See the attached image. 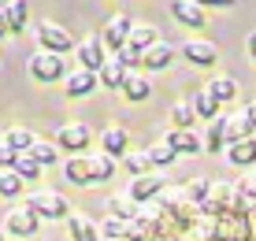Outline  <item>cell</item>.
<instances>
[{
  "label": "cell",
  "instance_id": "obj_1",
  "mask_svg": "<svg viewBox=\"0 0 256 241\" xmlns=\"http://www.w3.org/2000/svg\"><path fill=\"white\" fill-rule=\"evenodd\" d=\"M26 208H30L38 219H67V216H70L67 197H64V193H52V190L26 193Z\"/></svg>",
  "mask_w": 256,
  "mask_h": 241
},
{
  "label": "cell",
  "instance_id": "obj_2",
  "mask_svg": "<svg viewBox=\"0 0 256 241\" xmlns=\"http://www.w3.org/2000/svg\"><path fill=\"white\" fill-rule=\"evenodd\" d=\"M52 145L60 148V152H67V156H82L86 148L93 145V134L86 122H64V126L56 130V141Z\"/></svg>",
  "mask_w": 256,
  "mask_h": 241
},
{
  "label": "cell",
  "instance_id": "obj_3",
  "mask_svg": "<svg viewBox=\"0 0 256 241\" xmlns=\"http://www.w3.org/2000/svg\"><path fill=\"white\" fill-rule=\"evenodd\" d=\"M167 190V178L160 171H148V174H138L134 182L126 186V197L134 204H148V200H160Z\"/></svg>",
  "mask_w": 256,
  "mask_h": 241
},
{
  "label": "cell",
  "instance_id": "obj_4",
  "mask_svg": "<svg viewBox=\"0 0 256 241\" xmlns=\"http://www.w3.org/2000/svg\"><path fill=\"white\" fill-rule=\"evenodd\" d=\"M26 67H30V78H38V82H60V78H64V56H60V52L41 48L38 56L26 60Z\"/></svg>",
  "mask_w": 256,
  "mask_h": 241
},
{
  "label": "cell",
  "instance_id": "obj_5",
  "mask_svg": "<svg viewBox=\"0 0 256 241\" xmlns=\"http://www.w3.org/2000/svg\"><path fill=\"white\" fill-rule=\"evenodd\" d=\"M4 230L12 238H22V241H30V238H38V230H41V219L34 216L26 204H19V208H12L8 212V219H4Z\"/></svg>",
  "mask_w": 256,
  "mask_h": 241
},
{
  "label": "cell",
  "instance_id": "obj_6",
  "mask_svg": "<svg viewBox=\"0 0 256 241\" xmlns=\"http://www.w3.org/2000/svg\"><path fill=\"white\" fill-rule=\"evenodd\" d=\"M38 41H41V48H45V52H60V56L74 48V38H70L60 22H52V19H41L38 22Z\"/></svg>",
  "mask_w": 256,
  "mask_h": 241
},
{
  "label": "cell",
  "instance_id": "obj_7",
  "mask_svg": "<svg viewBox=\"0 0 256 241\" xmlns=\"http://www.w3.org/2000/svg\"><path fill=\"white\" fill-rule=\"evenodd\" d=\"M78 48V67H86V70H100L104 64H108V48H104V41L100 38H86L82 44H74Z\"/></svg>",
  "mask_w": 256,
  "mask_h": 241
},
{
  "label": "cell",
  "instance_id": "obj_8",
  "mask_svg": "<svg viewBox=\"0 0 256 241\" xmlns=\"http://www.w3.org/2000/svg\"><path fill=\"white\" fill-rule=\"evenodd\" d=\"M96 86H100V82H96V74H93V70H86V67L70 70V74L64 78V93L74 96V100H82V96H93Z\"/></svg>",
  "mask_w": 256,
  "mask_h": 241
},
{
  "label": "cell",
  "instance_id": "obj_9",
  "mask_svg": "<svg viewBox=\"0 0 256 241\" xmlns=\"http://www.w3.org/2000/svg\"><path fill=\"white\" fill-rule=\"evenodd\" d=\"M182 56L190 60L193 67H212L219 60V48L212 41H200V38H190L186 44H182Z\"/></svg>",
  "mask_w": 256,
  "mask_h": 241
},
{
  "label": "cell",
  "instance_id": "obj_10",
  "mask_svg": "<svg viewBox=\"0 0 256 241\" xmlns=\"http://www.w3.org/2000/svg\"><path fill=\"white\" fill-rule=\"evenodd\" d=\"M130 22L126 15H112L108 19V26H104V34H100V41H104V48H112V52H119L122 44H126V38H130Z\"/></svg>",
  "mask_w": 256,
  "mask_h": 241
},
{
  "label": "cell",
  "instance_id": "obj_11",
  "mask_svg": "<svg viewBox=\"0 0 256 241\" xmlns=\"http://www.w3.org/2000/svg\"><path fill=\"white\" fill-rule=\"evenodd\" d=\"M64 178H67V186H78V190L93 186L90 156H67V160H64Z\"/></svg>",
  "mask_w": 256,
  "mask_h": 241
},
{
  "label": "cell",
  "instance_id": "obj_12",
  "mask_svg": "<svg viewBox=\"0 0 256 241\" xmlns=\"http://www.w3.org/2000/svg\"><path fill=\"white\" fill-rule=\"evenodd\" d=\"M171 19L190 26V30H200L204 26V12H200L197 0H171Z\"/></svg>",
  "mask_w": 256,
  "mask_h": 241
},
{
  "label": "cell",
  "instance_id": "obj_13",
  "mask_svg": "<svg viewBox=\"0 0 256 241\" xmlns=\"http://www.w3.org/2000/svg\"><path fill=\"white\" fill-rule=\"evenodd\" d=\"M100 152H108L112 160H122L130 152V134L122 130V126H108L100 134Z\"/></svg>",
  "mask_w": 256,
  "mask_h": 241
},
{
  "label": "cell",
  "instance_id": "obj_14",
  "mask_svg": "<svg viewBox=\"0 0 256 241\" xmlns=\"http://www.w3.org/2000/svg\"><path fill=\"white\" fill-rule=\"evenodd\" d=\"M164 145H171L174 156H197L200 148H204V145H200V138H197L193 130H171V134L164 138Z\"/></svg>",
  "mask_w": 256,
  "mask_h": 241
},
{
  "label": "cell",
  "instance_id": "obj_15",
  "mask_svg": "<svg viewBox=\"0 0 256 241\" xmlns=\"http://www.w3.org/2000/svg\"><path fill=\"white\" fill-rule=\"evenodd\" d=\"M226 160L234 167H256V138H242L234 145H226Z\"/></svg>",
  "mask_w": 256,
  "mask_h": 241
},
{
  "label": "cell",
  "instance_id": "obj_16",
  "mask_svg": "<svg viewBox=\"0 0 256 241\" xmlns=\"http://www.w3.org/2000/svg\"><path fill=\"white\" fill-rule=\"evenodd\" d=\"M67 230H70V241H100V230L90 216H67Z\"/></svg>",
  "mask_w": 256,
  "mask_h": 241
},
{
  "label": "cell",
  "instance_id": "obj_17",
  "mask_svg": "<svg viewBox=\"0 0 256 241\" xmlns=\"http://www.w3.org/2000/svg\"><path fill=\"white\" fill-rule=\"evenodd\" d=\"M171 60H174V48H171L167 41H156L152 48H145V52H141V67H152V70L171 67Z\"/></svg>",
  "mask_w": 256,
  "mask_h": 241
},
{
  "label": "cell",
  "instance_id": "obj_18",
  "mask_svg": "<svg viewBox=\"0 0 256 241\" xmlns=\"http://www.w3.org/2000/svg\"><path fill=\"white\" fill-rule=\"evenodd\" d=\"M156 41H160V30H156V26H145V22H134V26H130V38H126V44H130L134 52L152 48Z\"/></svg>",
  "mask_w": 256,
  "mask_h": 241
},
{
  "label": "cell",
  "instance_id": "obj_19",
  "mask_svg": "<svg viewBox=\"0 0 256 241\" xmlns=\"http://www.w3.org/2000/svg\"><path fill=\"white\" fill-rule=\"evenodd\" d=\"M122 96H126L130 104H141L152 96V82H148L145 74H126V82H122Z\"/></svg>",
  "mask_w": 256,
  "mask_h": 241
},
{
  "label": "cell",
  "instance_id": "obj_20",
  "mask_svg": "<svg viewBox=\"0 0 256 241\" xmlns=\"http://www.w3.org/2000/svg\"><path fill=\"white\" fill-rule=\"evenodd\" d=\"M126 74L130 70L119 64V60H108L100 70H96V82H100L104 89H122V82H126Z\"/></svg>",
  "mask_w": 256,
  "mask_h": 241
},
{
  "label": "cell",
  "instance_id": "obj_21",
  "mask_svg": "<svg viewBox=\"0 0 256 241\" xmlns=\"http://www.w3.org/2000/svg\"><path fill=\"white\" fill-rule=\"evenodd\" d=\"M90 171H93V186H104L116 178V160L108 152H96V156H90Z\"/></svg>",
  "mask_w": 256,
  "mask_h": 241
},
{
  "label": "cell",
  "instance_id": "obj_22",
  "mask_svg": "<svg viewBox=\"0 0 256 241\" xmlns=\"http://www.w3.org/2000/svg\"><path fill=\"white\" fill-rule=\"evenodd\" d=\"M4 15H8V26H12V34H22L26 22H30V4H26V0H12V4L4 8Z\"/></svg>",
  "mask_w": 256,
  "mask_h": 241
},
{
  "label": "cell",
  "instance_id": "obj_23",
  "mask_svg": "<svg viewBox=\"0 0 256 241\" xmlns=\"http://www.w3.org/2000/svg\"><path fill=\"white\" fill-rule=\"evenodd\" d=\"M26 156H34L41 167H56L60 164V148L52 145V141H38V138H34V145L26 148Z\"/></svg>",
  "mask_w": 256,
  "mask_h": 241
},
{
  "label": "cell",
  "instance_id": "obj_24",
  "mask_svg": "<svg viewBox=\"0 0 256 241\" xmlns=\"http://www.w3.org/2000/svg\"><path fill=\"white\" fill-rule=\"evenodd\" d=\"M26 193V182L15 171H0V200H19Z\"/></svg>",
  "mask_w": 256,
  "mask_h": 241
},
{
  "label": "cell",
  "instance_id": "obj_25",
  "mask_svg": "<svg viewBox=\"0 0 256 241\" xmlns=\"http://www.w3.org/2000/svg\"><path fill=\"white\" fill-rule=\"evenodd\" d=\"M145 156H148V164H152V171H164V167H171L174 160H178V156H174V148H171V145H164V141L148 145V148H145Z\"/></svg>",
  "mask_w": 256,
  "mask_h": 241
},
{
  "label": "cell",
  "instance_id": "obj_26",
  "mask_svg": "<svg viewBox=\"0 0 256 241\" xmlns=\"http://www.w3.org/2000/svg\"><path fill=\"white\" fill-rule=\"evenodd\" d=\"M223 134H226V145H234V141H242V138H252V126H249V119H245V112L230 115L226 126H223Z\"/></svg>",
  "mask_w": 256,
  "mask_h": 241
},
{
  "label": "cell",
  "instance_id": "obj_27",
  "mask_svg": "<svg viewBox=\"0 0 256 241\" xmlns=\"http://www.w3.org/2000/svg\"><path fill=\"white\" fill-rule=\"evenodd\" d=\"M223 126H226V119H212V126H208V134H204V141H200V145L208 148V152H223L226 148V134H223Z\"/></svg>",
  "mask_w": 256,
  "mask_h": 241
},
{
  "label": "cell",
  "instance_id": "obj_28",
  "mask_svg": "<svg viewBox=\"0 0 256 241\" xmlns=\"http://www.w3.org/2000/svg\"><path fill=\"white\" fill-rule=\"evenodd\" d=\"M190 104H193V112H197V119H208L212 122L219 115V100L208 93V89H204V93H197V96H190Z\"/></svg>",
  "mask_w": 256,
  "mask_h": 241
},
{
  "label": "cell",
  "instance_id": "obj_29",
  "mask_svg": "<svg viewBox=\"0 0 256 241\" xmlns=\"http://www.w3.org/2000/svg\"><path fill=\"white\" fill-rule=\"evenodd\" d=\"M193 122H197V112H193L190 100H178L171 108V126L174 130H193Z\"/></svg>",
  "mask_w": 256,
  "mask_h": 241
},
{
  "label": "cell",
  "instance_id": "obj_30",
  "mask_svg": "<svg viewBox=\"0 0 256 241\" xmlns=\"http://www.w3.org/2000/svg\"><path fill=\"white\" fill-rule=\"evenodd\" d=\"M12 171L19 174L26 186H30V182H38V178H41V171H45V167H41V164H38L34 156H26V152H22L19 160H15V167H12Z\"/></svg>",
  "mask_w": 256,
  "mask_h": 241
},
{
  "label": "cell",
  "instance_id": "obj_31",
  "mask_svg": "<svg viewBox=\"0 0 256 241\" xmlns=\"http://www.w3.org/2000/svg\"><path fill=\"white\" fill-rule=\"evenodd\" d=\"M208 93L216 96L219 104H226V100H234V96H238V82H234V78H212Z\"/></svg>",
  "mask_w": 256,
  "mask_h": 241
},
{
  "label": "cell",
  "instance_id": "obj_32",
  "mask_svg": "<svg viewBox=\"0 0 256 241\" xmlns=\"http://www.w3.org/2000/svg\"><path fill=\"white\" fill-rule=\"evenodd\" d=\"M4 145H12L15 152H26V148L34 145V130H26V126H12L4 134Z\"/></svg>",
  "mask_w": 256,
  "mask_h": 241
},
{
  "label": "cell",
  "instance_id": "obj_33",
  "mask_svg": "<svg viewBox=\"0 0 256 241\" xmlns=\"http://www.w3.org/2000/svg\"><path fill=\"white\" fill-rule=\"evenodd\" d=\"M108 216L126 222V219L138 216V208H134V200H130V197H108Z\"/></svg>",
  "mask_w": 256,
  "mask_h": 241
},
{
  "label": "cell",
  "instance_id": "obj_34",
  "mask_svg": "<svg viewBox=\"0 0 256 241\" xmlns=\"http://www.w3.org/2000/svg\"><path fill=\"white\" fill-rule=\"evenodd\" d=\"M96 230H100V241H122V238H126V222H122V219H112V216L104 219Z\"/></svg>",
  "mask_w": 256,
  "mask_h": 241
},
{
  "label": "cell",
  "instance_id": "obj_35",
  "mask_svg": "<svg viewBox=\"0 0 256 241\" xmlns=\"http://www.w3.org/2000/svg\"><path fill=\"white\" fill-rule=\"evenodd\" d=\"M122 167H126V171L134 174V178L152 171V164H148V156H145V152H126V156H122Z\"/></svg>",
  "mask_w": 256,
  "mask_h": 241
},
{
  "label": "cell",
  "instance_id": "obj_36",
  "mask_svg": "<svg viewBox=\"0 0 256 241\" xmlns=\"http://www.w3.org/2000/svg\"><path fill=\"white\" fill-rule=\"evenodd\" d=\"M208 193H212V182H208V178H193V182H186V197H190L193 204L208 200Z\"/></svg>",
  "mask_w": 256,
  "mask_h": 241
},
{
  "label": "cell",
  "instance_id": "obj_37",
  "mask_svg": "<svg viewBox=\"0 0 256 241\" xmlns=\"http://www.w3.org/2000/svg\"><path fill=\"white\" fill-rule=\"evenodd\" d=\"M116 60H119V64L126 67V70H130V67H141V52H134L130 44H122V48L116 52Z\"/></svg>",
  "mask_w": 256,
  "mask_h": 241
},
{
  "label": "cell",
  "instance_id": "obj_38",
  "mask_svg": "<svg viewBox=\"0 0 256 241\" xmlns=\"http://www.w3.org/2000/svg\"><path fill=\"white\" fill-rule=\"evenodd\" d=\"M19 156H22V152H15V148H12V145H4V138H0V171H12Z\"/></svg>",
  "mask_w": 256,
  "mask_h": 241
},
{
  "label": "cell",
  "instance_id": "obj_39",
  "mask_svg": "<svg viewBox=\"0 0 256 241\" xmlns=\"http://www.w3.org/2000/svg\"><path fill=\"white\" fill-rule=\"evenodd\" d=\"M200 8H234L238 0H197Z\"/></svg>",
  "mask_w": 256,
  "mask_h": 241
},
{
  "label": "cell",
  "instance_id": "obj_40",
  "mask_svg": "<svg viewBox=\"0 0 256 241\" xmlns=\"http://www.w3.org/2000/svg\"><path fill=\"white\" fill-rule=\"evenodd\" d=\"M12 34V26H8V15H4V8H0V38H8Z\"/></svg>",
  "mask_w": 256,
  "mask_h": 241
},
{
  "label": "cell",
  "instance_id": "obj_41",
  "mask_svg": "<svg viewBox=\"0 0 256 241\" xmlns=\"http://www.w3.org/2000/svg\"><path fill=\"white\" fill-rule=\"evenodd\" d=\"M245 119H249V126H252V130H256V100H252V104H249V108H245Z\"/></svg>",
  "mask_w": 256,
  "mask_h": 241
},
{
  "label": "cell",
  "instance_id": "obj_42",
  "mask_svg": "<svg viewBox=\"0 0 256 241\" xmlns=\"http://www.w3.org/2000/svg\"><path fill=\"white\" fill-rule=\"evenodd\" d=\"M249 56H252V60H256V30H252V34H249Z\"/></svg>",
  "mask_w": 256,
  "mask_h": 241
},
{
  "label": "cell",
  "instance_id": "obj_43",
  "mask_svg": "<svg viewBox=\"0 0 256 241\" xmlns=\"http://www.w3.org/2000/svg\"><path fill=\"white\" fill-rule=\"evenodd\" d=\"M0 241H4V230H0Z\"/></svg>",
  "mask_w": 256,
  "mask_h": 241
},
{
  "label": "cell",
  "instance_id": "obj_44",
  "mask_svg": "<svg viewBox=\"0 0 256 241\" xmlns=\"http://www.w3.org/2000/svg\"><path fill=\"white\" fill-rule=\"evenodd\" d=\"M0 138H4V134H0Z\"/></svg>",
  "mask_w": 256,
  "mask_h": 241
}]
</instances>
